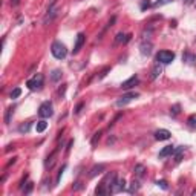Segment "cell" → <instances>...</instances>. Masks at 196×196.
Returning a JSON list of instances; mask_svg holds the SVG:
<instances>
[{
  "label": "cell",
  "mask_w": 196,
  "mask_h": 196,
  "mask_svg": "<svg viewBox=\"0 0 196 196\" xmlns=\"http://www.w3.org/2000/svg\"><path fill=\"white\" fill-rule=\"evenodd\" d=\"M19 3H20V0H12V2H11V5H12V6H17Z\"/></svg>",
  "instance_id": "f35d334b"
},
{
  "label": "cell",
  "mask_w": 196,
  "mask_h": 196,
  "mask_svg": "<svg viewBox=\"0 0 196 196\" xmlns=\"http://www.w3.org/2000/svg\"><path fill=\"white\" fill-rule=\"evenodd\" d=\"M179 112H181V104H173L172 109H170V115H172V117H176Z\"/></svg>",
  "instance_id": "44dd1931"
},
{
  "label": "cell",
  "mask_w": 196,
  "mask_h": 196,
  "mask_svg": "<svg viewBox=\"0 0 196 196\" xmlns=\"http://www.w3.org/2000/svg\"><path fill=\"white\" fill-rule=\"evenodd\" d=\"M31 126H32V123H26V124H22V126L19 127V130H20V132H23V133H26V132H29Z\"/></svg>",
  "instance_id": "484cf974"
},
{
  "label": "cell",
  "mask_w": 196,
  "mask_h": 196,
  "mask_svg": "<svg viewBox=\"0 0 196 196\" xmlns=\"http://www.w3.org/2000/svg\"><path fill=\"white\" fill-rule=\"evenodd\" d=\"M175 152V147L173 146H166L161 152H159V158H167V156H172Z\"/></svg>",
  "instance_id": "4fadbf2b"
},
{
  "label": "cell",
  "mask_w": 196,
  "mask_h": 196,
  "mask_svg": "<svg viewBox=\"0 0 196 196\" xmlns=\"http://www.w3.org/2000/svg\"><path fill=\"white\" fill-rule=\"evenodd\" d=\"M65 92H66V84H63V86H61V87L58 89V95H60V97H63V95H65Z\"/></svg>",
  "instance_id": "d590c367"
},
{
  "label": "cell",
  "mask_w": 196,
  "mask_h": 196,
  "mask_svg": "<svg viewBox=\"0 0 196 196\" xmlns=\"http://www.w3.org/2000/svg\"><path fill=\"white\" fill-rule=\"evenodd\" d=\"M139 95L136 94V92H129V94H124L123 97H120L118 100H117V106L118 107H123V106H126V104H129L132 100H135V98H138Z\"/></svg>",
  "instance_id": "5b68a950"
},
{
  "label": "cell",
  "mask_w": 196,
  "mask_h": 196,
  "mask_svg": "<svg viewBox=\"0 0 196 196\" xmlns=\"http://www.w3.org/2000/svg\"><path fill=\"white\" fill-rule=\"evenodd\" d=\"M83 106H84L83 103H80V104L77 106V107H75V110H74V113H75V115H78L80 112H81V109H83Z\"/></svg>",
  "instance_id": "e575fe53"
},
{
  "label": "cell",
  "mask_w": 196,
  "mask_h": 196,
  "mask_svg": "<svg viewBox=\"0 0 196 196\" xmlns=\"http://www.w3.org/2000/svg\"><path fill=\"white\" fill-rule=\"evenodd\" d=\"M26 86H28L31 91H40V89L43 87V75L37 74L34 78H31V80L26 81Z\"/></svg>",
  "instance_id": "3957f363"
},
{
  "label": "cell",
  "mask_w": 196,
  "mask_h": 196,
  "mask_svg": "<svg viewBox=\"0 0 196 196\" xmlns=\"http://www.w3.org/2000/svg\"><path fill=\"white\" fill-rule=\"evenodd\" d=\"M133 172H135V175L136 176H142V175H144V166H142V164H138V166H135V170H133Z\"/></svg>",
  "instance_id": "7402d4cb"
},
{
  "label": "cell",
  "mask_w": 196,
  "mask_h": 196,
  "mask_svg": "<svg viewBox=\"0 0 196 196\" xmlns=\"http://www.w3.org/2000/svg\"><path fill=\"white\" fill-rule=\"evenodd\" d=\"M46 127H48V123L44 121V120H41V121L37 123V127H35V129H37L38 133H41V132H44V129H46Z\"/></svg>",
  "instance_id": "ffe728a7"
},
{
  "label": "cell",
  "mask_w": 196,
  "mask_h": 196,
  "mask_svg": "<svg viewBox=\"0 0 196 196\" xmlns=\"http://www.w3.org/2000/svg\"><path fill=\"white\" fill-rule=\"evenodd\" d=\"M123 190H126V181L124 179H115L110 185H109V193H120Z\"/></svg>",
  "instance_id": "8992f818"
},
{
  "label": "cell",
  "mask_w": 196,
  "mask_h": 196,
  "mask_svg": "<svg viewBox=\"0 0 196 196\" xmlns=\"http://www.w3.org/2000/svg\"><path fill=\"white\" fill-rule=\"evenodd\" d=\"M115 41H117V43H126V35H124L123 32H118L117 34V37H115Z\"/></svg>",
  "instance_id": "4316f807"
},
{
  "label": "cell",
  "mask_w": 196,
  "mask_h": 196,
  "mask_svg": "<svg viewBox=\"0 0 196 196\" xmlns=\"http://www.w3.org/2000/svg\"><path fill=\"white\" fill-rule=\"evenodd\" d=\"M187 124H189L190 127H196V113L195 115H190L189 120H187Z\"/></svg>",
  "instance_id": "d4e9b609"
},
{
  "label": "cell",
  "mask_w": 196,
  "mask_h": 196,
  "mask_svg": "<svg viewBox=\"0 0 196 196\" xmlns=\"http://www.w3.org/2000/svg\"><path fill=\"white\" fill-rule=\"evenodd\" d=\"M147 8H150V2H149V0H144V2L141 3V9H142V11H146Z\"/></svg>",
  "instance_id": "836d02e7"
},
{
  "label": "cell",
  "mask_w": 196,
  "mask_h": 196,
  "mask_svg": "<svg viewBox=\"0 0 196 196\" xmlns=\"http://www.w3.org/2000/svg\"><path fill=\"white\" fill-rule=\"evenodd\" d=\"M175 60V54L172 51H159L156 54V61L161 65H168Z\"/></svg>",
  "instance_id": "7a4b0ae2"
},
{
  "label": "cell",
  "mask_w": 196,
  "mask_h": 196,
  "mask_svg": "<svg viewBox=\"0 0 196 196\" xmlns=\"http://www.w3.org/2000/svg\"><path fill=\"white\" fill-rule=\"evenodd\" d=\"M163 74V66H161V63H156L155 66H153V69H152V80H155V78H158L159 75Z\"/></svg>",
  "instance_id": "9a60e30c"
},
{
  "label": "cell",
  "mask_w": 196,
  "mask_h": 196,
  "mask_svg": "<svg viewBox=\"0 0 196 196\" xmlns=\"http://www.w3.org/2000/svg\"><path fill=\"white\" fill-rule=\"evenodd\" d=\"M61 75H63V72H61V69H54L51 72V81L52 83H57L61 80Z\"/></svg>",
  "instance_id": "5bb4252c"
},
{
  "label": "cell",
  "mask_w": 196,
  "mask_h": 196,
  "mask_svg": "<svg viewBox=\"0 0 196 196\" xmlns=\"http://www.w3.org/2000/svg\"><path fill=\"white\" fill-rule=\"evenodd\" d=\"M100 136H101V132H97L95 135H94V138H92V146H95V144H97V141L100 139Z\"/></svg>",
  "instance_id": "1f68e13d"
},
{
  "label": "cell",
  "mask_w": 196,
  "mask_h": 196,
  "mask_svg": "<svg viewBox=\"0 0 196 196\" xmlns=\"http://www.w3.org/2000/svg\"><path fill=\"white\" fill-rule=\"evenodd\" d=\"M51 54L54 55L57 60H63L68 55V49H66V46L61 41H54L52 46H51Z\"/></svg>",
  "instance_id": "6da1fadb"
},
{
  "label": "cell",
  "mask_w": 196,
  "mask_h": 196,
  "mask_svg": "<svg viewBox=\"0 0 196 196\" xmlns=\"http://www.w3.org/2000/svg\"><path fill=\"white\" fill-rule=\"evenodd\" d=\"M182 60L185 61V63H189V65H195V63H196V57L192 55V54H185V55L182 57Z\"/></svg>",
  "instance_id": "d6986e66"
},
{
  "label": "cell",
  "mask_w": 196,
  "mask_h": 196,
  "mask_svg": "<svg viewBox=\"0 0 196 196\" xmlns=\"http://www.w3.org/2000/svg\"><path fill=\"white\" fill-rule=\"evenodd\" d=\"M170 136H172V133L168 132L167 129H159V130H156V132H155V138H156L158 141H166V139H170Z\"/></svg>",
  "instance_id": "30bf717a"
},
{
  "label": "cell",
  "mask_w": 196,
  "mask_h": 196,
  "mask_svg": "<svg viewBox=\"0 0 196 196\" xmlns=\"http://www.w3.org/2000/svg\"><path fill=\"white\" fill-rule=\"evenodd\" d=\"M104 168H106L104 164H95V166L91 168V170H89V178H95L97 175L103 173V172H104Z\"/></svg>",
  "instance_id": "7c38bea8"
},
{
  "label": "cell",
  "mask_w": 196,
  "mask_h": 196,
  "mask_svg": "<svg viewBox=\"0 0 196 196\" xmlns=\"http://www.w3.org/2000/svg\"><path fill=\"white\" fill-rule=\"evenodd\" d=\"M32 189H34V184L32 182H28V184H26V189H25V195H29L32 192Z\"/></svg>",
  "instance_id": "4dcf8cb0"
},
{
  "label": "cell",
  "mask_w": 196,
  "mask_h": 196,
  "mask_svg": "<svg viewBox=\"0 0 196 196\" xmlns=\"http://www.w3.org/2000/svg\"><path fill=\"white\" fill-rule=\"evenodd\" d=\"M81 189V182H75V185H74V190H80Z\"/></svg>",
  "instance_id": "74e56055"
},
{
  "label": "cell",
  "mask_w": 196,
  "mask_h": 196,
  "mask_svg": "<svg viewBox=\"0 0 196 196\" xmlns=\"http://www.w3.org/2000/svg\"><path fill=\"white\" fill-rule=\"evenodd\" d=\"M138 83H139L138 77H136V75H132L129 80H126V81H123L121 87H123V89H132V87H135Z\"/></svg>",
  "instance_id": "8fae6325"
},
{
  "label": "cell",
  "mask_w": 196,
  "mask_h": 196,
  "mask_svg": "<svg viewBox=\"0 0 196 196\" xmlns=\"http://www.w3.org/2000/svg\"><path fill=\"white\" fill-rule=\"evenodd\" d=\"M109 70H110V68H106V69L103 70V72H101V75H100V78H104L106 75H107V72H109Z\"/></svg>",
  "instance_id": "8d00e7d4"
},
{
  "label": "cell",
  "mask_w": 196,
  "mask_h": 196,
  "mask_svg": "<svg viewBox=\"0 0 196 196\" xmlns=\"http://www.w3.org/2000/svg\"><path fill=\"white\" fill-rule=\"evenodd\" d=\"M172 0H156V2L153 3V6L155 8H159V6H164V5H167V3H170Z\"/></svg>",
  "instance_id": "f1b7e54d"
},
{
  "label": "cell",
  "mask_w": 196,
  "mask_h": 196,
  "mask_svg": "<svg viewBox=\"0 0 196 196\" xmlns=\"http://www.w3.org/2000/svg\"><path fill=\"white\" fill-rule=\"evenodd\" d=\"M65 168H66V166H63V167H61V168H60V172H58V176H57V179H55V182H57V184L60 182V179H61V176H63V172H65Z\"/></svg>",
  "instance_id": "d6a6232c"
},
{
  "label": "cell",
  "mask_w": 196,
  "mask_h": 196,
  "mask_svg": "<svg viewBox=\"0 0 196 196\" xmlns=\"http://www.w3.org/2000/svg\"><path fill=\"white\" fill-rule=\"evenodd\" d=\"M139 182L138 181H135V179H133L132 181V184H130V187H129V193H136L138 190H139Z\"/></svg>",
  "instance_id": "ac0fdd59"
},
{
  "label": "cell",
  "mask_w": 196,
  "mask_h": 196,
  "mask_svg": "<svg viewBox=\"0 0 196 196\" xmlns=\"http://www.w3.org/2000/svg\"><path fill=\"white\" fill-rule=\"evenodd\" d=\"M12 115H14V107H8V109H6V113H5V123H6V124L11 123Z\"/></svg>",
  "instance_id": "e0dca14e"
},
{
  "label": "cell",
  "mask_w": 196,
  "mask_h": 196,
  "mask_svg": "<svg viewBox=\"0 0 196 196\" xmlns=\"http://www.w3.org/2000/svg\"><path fill=\"white\" fill-rule=\"evenodd\" d=\"M156 185H158V187H161L163 190H167V189H168V185H167V181H166V179H159V181H156Z\"/></svg>",
  "instance_id": "f546056e"
},
{
  "label": "cell",
  "mask_w": 196,
  "mask_h": 196,
  "mask_svg": "<svg viewBox=\"0 0 196 196\" xmlns=\"http://www.w3.org/2000/svg\"><path fill=\"white\" fill-rule=\"evenodd\" d=\"M54 156H55V152H52L48 156V161H46V164H44V166H46V168H51L52 167V164H54Z\"/></svg>",
  "instance_id": "cb8c5ba5"
},
{
  "label": "cell",
  "mask_w": 196,
  "mask_h": 196,
  "mask_svg": "<svg viewBox=\"0 0 196 196\" xmlns=\"http://www.w3.org/2000/svg\"><path fill=\"white\" fill-rule=\"evenodd\" d=\"M84 41H86V35H84L83 32H80V34L77 35V40H75V44H74V54H78L80 49L83 48Z\"/></svg>",
  "instance_id": "9c48e42d"
},
{
  "label": "cell",
  "mask_w": 196,
  "mask_h": 196,
  "mask_svg": "<svg viewBox=\"0 0 196 196\" xmlns=\"http://www.w3.org/2000/svg\"><path fill=\"white\" fill-rule=\"evenodd\" d=\"M20 94H22V89H20V87H15L14 91L11 92V98H12V100H15V98L20 97Z\"/></svg>",
  "instance_id": "83f0119b"
},
{
  "label": "cell",
  "mask_w": 196,
  "mask_h": 196,
  "mask_svg": "<svg viewBox=\"0 0 196 196\" xmlns=\"http://www.w3.org/2000/svg\"><path fill=\"white\" fill-rule=\"evenodd\" d=\"M185 150V146H179L178 149H175V152H173V155H176V161H179L181 159V153Z\"/></svg>",
  "instance_id": "603a6c76"
},
{
  "label": "cell",
  "mask_w": 196,
  "mask_h": 196,
  "mask_svg": "<svg viewBox=\"0 0 196 196\" xmlns=\"http://www.w3.org/2000/svg\"><path fill=\"white\" fill-rule=\"evenodd\" d=\"M152 51H153V44H152V41L144 40V41L139 44V52H141V55L147 57V55L152 54Z\"/></svg>",
  "instance_id": "ba28073f"
},
{
  "label": "cell",
  "mask_w": 196,
  "mask_h": 196,
  "mask_svg": "<svg viewBox=\"0 0 196 196\" xmlns=\"http://www.w3.org/2000/svg\"><path fill=\"white\" fill-rule=\"evenodd\" d=\"M193 2H195V0H184V3H185V5H192Z\"/></svg>",
  "instance_id": "ab89813d"
},
{
  "label": "cell",
  "mask_w": 196,
  "mask_h": 196,
  "mask_svg": "<svg viewBox=\"0 0 196 196\" xmlns=\"http://www.w3.org/2000/svg\"><path fill=\"white\" fill-rule=\"evenodd\" d=\"M107 193H109V189H107V185H106L104 182H101L95 189V195H98V196H103V195H107Z\"/></svg>",
  "instance_id": "2e32d148"
},
{
  "label": "cell",
  "mask_w": 196,
  "mask_h": 196,
  "mask_svg": "<svg viewBox=\"0 0 196 196\" xmlns=\"http://www.w3.org/2000/svg\"><path fill=\"white\" fill-rule=\"evenodd\" d=\"M57 15H58V8H55V5H54V6H48V11H46V15H44V19H43V23H44V25L51 23Z\"/></svg>",
  "instance_id": "52a82bcc"
},
{
  "label": "cell",
  "mask_w": 196,
  "mask_h": 196,
  "mask_svg": "<svg viewBox=\"0 0 196 196\" xmlns=\"http://www.w3.org/2000/svg\"><path fill=\"white\" fill-rule=\"evenodd\" d=\"M38 115L41 118H51L52 115H54V110H52V104L49 101H44L41 103L40 109H38Z\"/></svg>",
  "instance_id": "277c9868"
}]
</instances>
